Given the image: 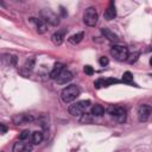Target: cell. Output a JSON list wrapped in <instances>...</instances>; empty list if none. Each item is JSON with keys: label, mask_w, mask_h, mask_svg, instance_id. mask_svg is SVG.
<instances>
[{"label": "cell", "mask_w": 152, "mask_h": 152, "mask_svg": "<svg viewBox=\"0 0 152 152\" xmlns=\"http://www.w3.org/2000/svg\"><path fill=\"white\" fill-rule=\"evenodd\" d=\"M78 95H80V89L76 84H70V86L65 87L61 93V97H62L63 102H65V103L74 101Z\"/></svg>", "instance_id": "cell-1"}, {"label": "cell", "mask_w": 152, "mask_h": 152, "mask_svg": "<svg viewBox=\"0 0 152 152\" xmlns=\"http://www.w3.org/2000/svg\"><path fill=\"white\" fill-rule=\"evenodd\" d=\"M110 55L116 59V61H126L128 58V49L124 45H119V44H114L110 49Z\"/></svg>", "instance_id": "cell-2"}, {"label": "cell", "mask_w": 152, "mask_h": 152, "mask_svg": "<svg viewBox=\"0 0 152 152\" xmlns=\"http://www.w3.org/2000/svg\"><path fill=\"white\" fill-rule=\"evenodd\" d=\"M89 104H90V101H88V100H82V101H78V102H76V103H74V104H71V106H69L68 110H69V113H70L71 115H74V116H80V115H83V113H84L86 109L89 107Z\"/></svg>", "instance_id": "cell-3"}, {"label": "cell", "mask_w": 152, "mask_h": 152, "mask_svg": "<svg viewBox=\"0 0 152 152\" xmlns=\"http://www.w3.org/2000/svg\"><path fill=\"white\" fill-rule=\"evenodd\" d=\"M107 112H108V114H110L112 116H114L118 122H124L126 120V109L124 107H120V106H109L107 108Z\"/></svg>", "instance_id": "cell-4"}, {"label": "cell", "mask_w": 152, "mask_h": 152, "mask_svg": "<svg viewBox=\"0 0 152 152\" xmlns=\"http://www.w3.org/2000/svg\"><path fill=\"white\" fill-rule=\"evenodd\" d=\"M97 19H99V15H97V12L94 7H89L86 10V12L83 14V21L86 25L95 26L97 24Z\"/></svg>", "instance_id": "cell-5"}, {"label": "cell", "mask_w": 152, "mask_h": 152, "mask_svg": "<svg viewBox=\"0 0 152 152\" xmlns=\"http://www.w3.org/2000/svg\"><path fill=\"white\" fill-rule=\"evenodd\" d=\"M40 14H42V18H43L46 23H49V24H51V25H53V26H56V25L59 24V18H58V15H57L56 13H53L51 10H43Z\"/></svg>", "instance_id": "cell-6"}, {"label": "cell", "mask_w": 152, "mask_h": 152, "mask_svg": "<svg viewBox=\"0 0 152 152\" xmlns=\"http://www.w3.org/2000/svg\"><path fill=\"white\" fill-rule=\"evenodd\" d=\"M152 114V107L150 104H141L138 108V119L139 121H147Z\"/></svg>", "instance_id": "cell-7"}, {"label": "cell", "mask_w": 152, "mask_h": 152, "mask_svg": "<svg viewBox=\"0 0 152 152\" xmlns=\"http://www.w3.org/2000/svg\"><path fill=\"white\" fill-rule=\"evenodd\" d=\"M33 120H34V116L32 114H28V113H20V114H15L13 116V122L15 125L28 124V122H32Z\"/></svg>", "instance_id": "cell-8"}, {"label": "cell", "mask_w": 152, "mask_h": 152, "mask_svg": "<svg viewBox=\"0 0 152 152\" xmlns=\"http://www.w3.org/2000/svg\"><path fill=\"white\" fill-rule=\"evenodd\" d=\"M32 147L33 146H32L31 142H26V141L19 140L13 145V152H31Z\"/></svg>", "instance_id": "cell-9"}, {"label": "cell", "mask_w": 152, "mask_h": 152, "mask_svg": "<svg viewBox=\"0 0 152 152\" xmlns=\"http://www.w3.org/2000/svg\"><path fill=\"white\" fill-rule=\"evenodd\" d=\"M114 83H119V80L116 78H99L94 82V86L95 88L100 89V88H103V87H108V86H112Z\"/></svg>", "instance_id": "cell-10"}, {"label": "cell", "mask_w": 152, "mask_h": 152, "mask_svg": "<svg viewBox=\"0 0 152 152\" xmlns=\"http://www.w3.org/2000/svg\"><path fill=\"white\" fill-rule=\"evenodd\" d=\"M72 80V74L69 71V70H63L61 74H59V76L56 78V82L58 83V84H65V83H68V82H70Z\"/></svg>", "instance_id": "cell-11"}, {"label": "cell", "mask_w": 152, "mask_h": 152, "mask_svg": "<svg viewBox=\"0 0 152 152\" xmlns=\"http://www.w3.org/2000/svg\"><path fill=\"white\" fill-rule=\"evenodd\" d=\"M32 19L36 23V28H37V32L38 33H45L48 31V23L43 18H38V19L32 18Z\"/></svg>", "instance_id": "cell-12"}, {"label": "cell", "mask_w": 152, "mask_h": 152, "mask_svg": "<svg viewBox=\"0 0 152 152\" xmlns=\"http://www.w3.org/2000/svg\"><path fill=\"white\" fill-rule=\"evenodd\" d=\"M104 18L107 19V20H113L115 17H116V10H115V5H114V2L113 1H110V4H109V6H108V8L104 11Z\"/></svg>", "instance_id": "cell-13"}, {"label": "cell", "mask_w": 152, "mask_h": 152, "mask_svg": "<svg viewBox=\"0 0 152 152\" xmlns=\"http://www.w3.org/2000/svg\"><path fill=\"white\" fill-rule=\"evenodd\" d=\"M64 33H65V30H62V31H57L55 32L52 36H51V40L55 45H61L64 40Z\"/></svg>", "instance_id": "cell-14"}, {"label": "cell", "mask_w": 152, "mask_h": 152, "mask_svg": "<svg viewBox=\"0 0 152 152\" xmlns=\"http://www.w3.org/2000/svg\"><path fill=\"white\" fill-rule=\"evenodd\" d=\"M101 32H102V34L104 36V38H107L109 42H113V43L119 42V37H118L113 31H110L109 28L104 27V28H102V30H101Z\"/></svg>", "instance_id": "cell-15"}, {"label": "cell", "mask_w": 152, "mask_h": 152, "mask_svg": "<svg viewBox=\"0 0 152 152\" xmlns=\"http://www.w3.org/2000/svg\"><path fill=\"white\" fill-rule=\"evenodd\" d=\"M63 70H64V65H63L62 63H56V64L53 65V69H52L51 72H50V78L56 80Z\"/></svg>", "instance_id": "cell-16"}, {"label": "cell", "mask_w": 152, "mask_h": 152, "mask_svg": "<svg viewBox=\"0 0 152 152\" xmlns=\"http://www.w3.org/2000/svg\"><path fill=\"white\" fill-rule=\"evenodd\" d=\"M91 115L94 116H101L103 113H104V108L101 106V104H94L91 107V110H90Z\"/></svg>", "instance_id": "cell-17"}, {"label": "cell", "mask_w": 152, "mask_h": 152, "mask_svg": "<svg viewBox=\"0 0 152 152\" xmlns=\"http://www.w3.org/2000/svg\"><path fill=\"white\" fill-rule=\"evenodd\" d=\"M31 140H32V144H33V145H38V144H40L42 140H43V133L39 132V131L33 132L32 135H31Z\"/></svg>", "instance_id": "cell-18"}, {"label": "cell", "mask_w": 152, "mask_h": 152, "mask_svg": "<svg viewBox=\"0 0 152 152\" xmlns=\"http://www.w3.org/2000/svg\"><path fill=\"white\" fill-rule=\"evenodd\" d=\"M83 37H84V33H83V32H78V33H76V34H72V36L69 38V42H70L71 44H78V43L83 39Z\"/></svg>", "instance_id": "cell-19"}, {"label": "cell", "mask_w": 152, "mask_h": 152, "mask_svg": "<svg viewBox=\"0 0 152 152\" xmlns=\"http://www.w3.org/2000/svg\"><path fill=\"white\" fill-rule=\"evenodd\" d=\"M122 82H124V83H127V84H133V86H135V84L133 83V75H132L129 71H126V72L122 75Z\"/></svg>", "instance_id": "cell-20"}, {"label": "cell", "mask_w": 152, "mask_h": 152, "mask_svg": "<svg viewBox=\"0 0 152 152\" xmlns=\"http://www.w3.org/2000/svg\"><path fill=\"white\" fill-rule=\"evenodd\" d=\"M33 65H34V58L32 57V58H28V59L26 61V63H25L24 68H25L26 70L31 71V70H32V68H33Z\"/></svg>", "instance_id": "cell-21"}, {"label": "cell", "mask_w": 152, "mask_h": 152, "mask_svg": "<svg viewBox=\"0 0 152 152\" xmlns=\"http://www.w3.org/2000/svg\"><path fill=\"white\" fill-rule=\"evenodd\" d=\"M30 135H31V132L27 131V129H25V131H23V132L20 133V135H19V140L25 141V140H27V139L30 138Z\"/></svg>", "instance_id": "cell-22"}, {"label": "cell", "mask_w": 152, "mask_h": 152, "mask_svg": "<svg viewBox=\"0 0 152 152\" xmlns=\"http://www.w3.org/2000/svg\"><path fill=\"white\" fill-rule=\"evenodd\" d=\"M99 63H100L101 66H106V65L109 63V59H108L106 56H102V57L99 59Z\"/></svg>", "instance_id": "cell-23"}, {"label": "cell", "mask_w": 152, "mask_h": 152, "mask_svg": "<svg viewBox=\"0 0 152 152\" xmlns=\"http://www.w3.org/2000/svg\"><path fill=\"white\" fill-rule=\"evenodd\" d=\"M138 56H139V53H138V52H134V53H132L131 56L128 55V57H131V58H127V59H128V62L132 64V63H134V62L138 59Z\"/></svg>", "instance_id": "cell-24"}, {"label": "cell", "mask_w": 152, "mask_h": 152, "mask_svg": "<svg viewBox=\"0 0 152 152\" xmlns=\"http://www.w3.org/2000/svg\"><path fill=\"white\" fill-rule=\"evenodd\" d=\"M83 70H84V72H86L87 75H93V74H94V69H93L90 65H86Z\"/></svg>", "instance_id": "cell-25"}, {"label": "cell", "mask_w": 152, "mask_h": 152, "mask_svg": "<svg viewBox=\"0 0 152 152\" xmlns=\"http://www.w3.org/2000/svg\"><path fill=\"white\" fill-rule=\"evenodd\" d=\"M0 128H1V134H5V133L7 132V128H6V126H5L4 124L0 125Z\"/></svg>", "instance_id": "cell-26"}, {"label": "cell", "mask_w": 152, "mask_h": 152, "mask_svg": "<svg viewBox=\"0 0 152 152\" xmlns=\"http://www.w3.org/2000/svg\"><path fill=\"white\" fill-rule=\"evenodd\" d=\"M150 64H151V66H152V57L150 58Z\"/></svg>", "instance_id": "cell-27"}]
</instances>
